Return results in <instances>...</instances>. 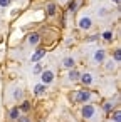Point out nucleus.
<instances>
[{"label":"nucleus","instance_id":"f257e3e1","mask_svg":"<svg viewBox=\"0 0 121 122\" xmlns=\"http://www.w3.org/2000/svg\"><path fill=\"white\" fill-rule=\"evenodd\" d=\"M94 105H91V104H86L84 107H82V115H84V119H92L94 117Z\"/></svg>","mask_w":121,"mask_h":122},{"label":"nucleus","instance_id":"f03ea898","mask_svg":"<svg viewBox=\"0 0 121 122\" xmlns=\"http://www.w3.org/2000/svg\"><path fill=\"white\" fill-rule=\"evenodd\" d=\"M79 27H81L82 30H89V29L92 27L91 17H81V19H79Z\"/></svg>","mask_w":121,"mask_h":122},{"label":"nucleus","instance_id":"7ed1b4c3","mask_svg":"<svg viewBox=\"0 0 121 122\" xmlns=\"http://www.w3.org/2000/svg\"><path fill=\"white\" fill-rule=\"evenodd\" d=\"M89 99H91V94L87 90H77V94H76V100L77 102H87Z\"/></svg>","mask_w":121,"mask_h":122},{"label":"nucleus","instance_id":"20e7f679","mask_svg":"<svg viewBox=\"0 0 121 122\" xmlns=\"http://www.w3.org/2000/svg\"><path fill=\"white\" fill-rule=\"evenodd\" d=\"M40 79H42L44 85H46V84H51V82L54 80V72H52V70H44V72H42V77H40Z\"/></svg>","mask_w":121,"mask_h":122},{"label":"nucleus","instance_id":"39448f33","mask_svg":"<svg viewBox=\"0 0 121 122\" xmlns=\"http://www.w3.org/2000/svg\"><path fill=\"white\" fill-rule=\"evenodd\" d=\"M104 57H106V54H104V50H103V49H99V50H96V52H94V60H96V62H103V60H104Z\"/></svg>","mask_w":121,"mask_h":122},{"label":"nucleus","instance_id":"423d86ee","mask_svg":"<svg viewBox=\"0 0 121 122\" xmlns=\"http://www.w3.org/2000/svg\"><path fill=\"white\" fill-rule=\"evenodd\" d=\"M79 77H81V80H82L84 85L92 84V75H91V74H82V75H79Z\"/></svg>","mask_w":121,"mask_h":122},{"label":"nucleus","instance_id":"0eeeda50","mask_svg":"<svg viewBox=\"0 0 121 122\" xmlns=\"http://www.w3.org/2000/svg\"><path fill=\"white\" fill-rule=\"evenodd\" d=\"M39 40H40L39 34H30V35H29V44H30V45H37Z\"/></svg>","mask_w":121,"mask_h":122},{"label":"nucleus","instance_id":"6e6552de","mask_svg":"<svg viewBox=\"0 0 121 122\" xmlns=\"http://www.w3.org/2000/svg\"><path fill=\"white\" fill-rule=\"evenodd\" d=\"M44 55H46V50H44V49H39V50L30 57V59H32V62H37V60H39L40 57H44Z\"/></svg>","mask_w":121,"mask_h":122},{"label":"nucleus","instance_id":"1a4fd4ad","mask_svg":"<svg viewBox=\"0 0 121 122\" xmlns=\"http://www.w3.org/2000/svg\"><path fill=\"white\" fill-rule=\"evenodd\" d=\"M62 64H64V67H67V69H72V67H74V64H76V60H74L72 57H66Z\"/></svg>","mask_w":121,"mask_h":122},{"label":"nucleus","instance_id":"9d476101","mask_svg":"<svg viewBox=\"0 0 121 122\" xmlns=\"http://www.w3.org/2000/svg\"><path fill=\"white\" fill-rule=\"evenodd\" d=\"M46 90H47V89H46V85H44V84H39V85H35V87H34V92H35L37 95L46 94Z\"/></svg>","mask_w":121,"mask_h":122},{"label":"nucleus","instance_id":"9b49d317","mask_svg":"<svg viewBox=\"0 0 121 122\" xmlns=\"http://www.w3.org/2000/svg\"><path fill=\"white\" fill-rule=\"evenodd\" d=\"M81 4H82V0H74V2H71V4H69V10H71V12H74Z\"/></svg>","mask_w":121,"mask_h":122},{"label":"nucleus","instance_id":"f8f14e48","mask_svg":"<svg viewBox=\"0 0 121 122\" xmlns=\"http://www.w3.org/2000/svg\"><path fill=\"white\" fill-rule=\"evenodd\" d=\"M10 119H12V120H17V119H19V107H14V109L10 110Z\"/></svg>","mask_w":121,"mask_h":122},{"label":"nucleus","instance_id":"ddd939ff","mask_svg":"<svg viewBox=\"0 0 121 122\" xmlns=\"http://www.w3.org/2000/svg\"><path fill=\"white\" fill-rule=\"evenodd\" d=\"M47 14L54 15L56 14V4H47Z\"/></svg>","mask_w":121,"mask_h":122},{"label":"nucleus","instance_id":"4468645a","mask_svg":"<svg viewBox=\"0 0 121 122\" xmlns=\"http://www.w3.org/2000/svg\"><path fill=\"white\" fill-rule=\"evenodd\" d=\"M79 79V72L77 70H71L69 72V80H77Z\"/></svg>","mask_w":121,"mask_h":122},{"label":"nucleus","instance_id":"2eb2a0df","mask_svg":"<svg viewBox=\"0 0 121 122\" xmlns=\"http://www.w3.org/2000/svg\"><path fill=\"white\" fill-rule=\"evenodd\" d=\"M14 99H15V100L22 99V89H15V92H14Z\"/></svg>","mask_w":121,"mask_h":122},{"label":"nucleus","instance_id":"dca6fc26","mask_svg":"<svg viewBox=\"0 0 121 122\" xmlns=\"http://www.w3.org/2000/svg\"><path fill=\"white\" fill-rule=\"evenodd\" d=\"M103 39H104V40H113V32H109V30L104 32V34H103Z\"/></svg>","mask_w":121,"mask_h":122},{"label":"nucleus","instance_id":"f3484780","mask_svg":"<svg viewBox=\"0 0 121 122\" xmlns=\"http://www.w3.org/2000/svg\"><path fill=\"white\" fill-rule=\"evenodd\" d=\"M20 109H22L24 112H29V110H30V102H24V104L20 105Z\"/></svg>","mask_w":121,"mask_h":122},{"label":"nucleus","instance_id":"a211bd4d","mask_svg":"<svg viewBox=\"0 0 121 122\" xmlns=\"http://www.w3.org/2000/svg\"><path fill=\"white\" fill-rule=\"evenodd\" d=\"M104 110H106V112L113 110V102H106V104H104Z\"/></svg>","mask_w":121,"mask_h":122},{"label":"nucleus","instance_id":"6ab92c4d","mask_svg":"<svg viewBox=\"0 0 121 122\" xmlns=\"http://www.w3.org/2000/svg\"><path fill=\"white\" fill-rule=\"evenodd\" d=\"M113 119H114V122H119V120H121V112H119V110H116Z\"/></svg>","mask_w":121,"mask_h":122},{"label":"nucleus","instance_id":"aec40b11","mask_svg":"<svg viewBox=\"0 0 121 122\" xmlns=\"http://www.w3.org/2000/svg\"><path fill=\"white\" fill-rule=\"evenodd\" d=\"M12 0H0V7H9Z\"/></svg>","mask_w":121,"mask_h":122},{"label":"nucleus","instance_id":"412c9836","mask_svg":"<svg viewBox=\"0 0 121 122\" xmlns=\"http://www.w3.org/2000/svg\"><path fill=\"white\" fill-rule=\"evenodd\" d=\"M119 59H121V52H119V49H118V50H114V60L119 62Z\"/></svg>","mask_w":121,"mask_h":122},{"label":"nucleus","instance_id":"4be33fe9","mask_svg":"<svg viewBox=\"0 0 121 122\" xmlns=\"http://www.w3.org/2000/svg\"><path fill=\"white\" fill-rule=\"evenodd\" d=\"M40 70H42V69H40V65H35V67H34V74H39Z\"/></svg>","mask_w":121,"mask_h":122},{"label":"nucleus","instance_id":"5701e85b","mask_svg":"<svg viewBox=\"0 0 121 122\" xmlns=\"http://www.w3.org/2000/svg\"><path fill=\"white\" fill-rule=\"evenodd\" d=\"M19 122H30V120H29L27 117H20V119H19Z\"/></svg>","mask_w":121,"mask_h":122},{"label":"nucleus","instance_id":"b1692460","mask_svg":"<svg viewBox=\"0 0 121 122\" xmlns=\"http://www.w3.org/2000/svg\"><path fill=\"white\" fill-rule=\"evenodd\" d=\"M113 67H114V64H113V60H111V62H108V69H109V70H111V69H113Z\"/></svg>","mask_w":121,"mask_h":122},{"label":"nucleus","instance_id":"393cba45","mask_svg":"<svg viewBox=\"0 0 121 122\" xmlns=\"http://www.w3.org/2000/svg\"><path fill=\"white\" fill-rule=\"evenodd\" d=\"M114 2H116V4H119V0H114Z\"/></svg>","mask_w":121,"mask_h":122}]
</instances>
